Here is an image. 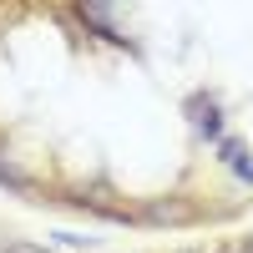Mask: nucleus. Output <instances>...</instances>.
<instances>
[{
	"label": "nucleus",
	"instance_id": "7ed1b4c3",
	"mask_svg": "<svg viewBox=\"0 0 253 253\" xmlns=\"http://www.w3.org/2000/svg\"><path fill=\"white\" fill-rule=\"evenodd\" d=\"M10 253H46V248H36V243H5Z\"/></svg>",
	"mask_w": 253,
	"mask_h": 253
},
{
	"label": "nucleus",
	"instance_id": "f03ea898",
	"mask_svg": "<svg viewBox=\"0 0 253 253\" xmlns=\"http://www.w3.org/2000/svg\"><path fill=\"white\" fill-rule=\"evenodd\" d=\"M0 187H15V193H26V187H31V177L20 172L15 162H0Z\"/></svg>",
	"mask_w": 253,
	"mask_h": 253
},
{
	"label": "nucleus",
	"instance_id": "20e7f679",
	"mask_svg": "<svg viewBox=\"0 0 253 253\" xmlns=\"http://www.w3.org/2000/svg\"><path fill=\"white\" fill-rule=\"evenodd\" d=\"M0 253H10V248H5V243H0Z\"/></svg>",
	"mask_w": 253,
	"mask_h": 253
},
{
	"label": "nucleus",
	"instance_id": "39448f33",
	"mask_svg": "<svg viewBox=\"0 0 253 253\" xmlns=\"http://www.w3.org/2000/svg\"><path fill=\"white\" fill-rule=\"evenodd\" d=\"M243 253H253V243H248V248H243Z\"/></svg>",
	"mask_w": 253,
	"mask_h": 253
},
{
	"label": "nucleus",
	"instance_id": "f257e3e1",
	"mask_svg": "<svg viewBox=\"0 0 253 253\" xmlns=\"http://www.w3.org/2000/svg\"><path fill=\"white\" fill-rule=\"evenodd\" d=\"M223 157H228V167H233L238 177H248V182H253V162H248V152H243L238 142H223Z\"/></svg>",
	"mask_w": 253,
	"mask_h": 253
}]
</instances>
